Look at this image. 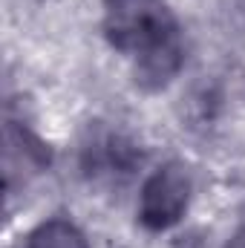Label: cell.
<instances>
[{"label": "cell", "instance_id": "4", "mask_svg": "<svg viewBox=\"0 0 245 248\" xmlns=\"http://www.w3.org/2000/svg\"><path fill=\"white\" fill-rule=\"evenodd\" d=\"M225 248H245V228H240V231L228 240V246Z\"/></svg>", "mask_w": 245, "mask_h": 248}, {"label": "cell", "instance_id": "2", "mask_svg": "<svg viewBox=\"0 0 245 248\" xmlns=\"http://www.w3.org/2000/svg\"><path fill=\"white\" fill-rule=\"evenodd\" d=\"M190 173L179 162H168L147 176L138 193V222L147 231H168L184 217L190 205Z\"/></svg>", "mask_w": 245, "mask_h": 248}, {"label": "cell", "instance_id": "3", "mask_svg": "<svg viewBox=\"0 0 245 248\" xmlns=\"http://www.w3.org/2000/svg\"><path fill=\"white\" fill-rule=\"evenodd\" d=\"M26 248H90V243H87L84 231L75 222H69L63 217H55V219L41 222L29 234Z\"/></svg>", "mask_w": 245, "mask_h": 248}, {"label": "cell", "instance_id": "1", "mask_svg": "<svg viewBox=\"0 0 245 248\" xmlns=\"http://www.w3.org/2000/svg\"><path fill=\"white\" fill-rule=\"evenodd\" d=\"M104 35L133 61L144 90L165 87L184 63L182 26L168 0H104Z\"/></svg>", "mask_w": 245, "mask_h": 248}]
</instances>
